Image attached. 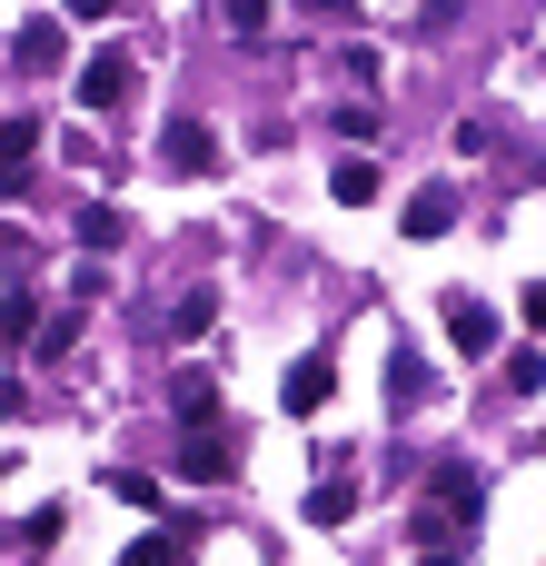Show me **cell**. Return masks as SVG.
Masks as SVG:
<instances>
[{
  "label": "cell",
  "mask_w": 546,
  "mask_h": 566,
  "mask_svg": "<svg viewBox=\"0 0 546 566\" xmlns=\"http://www.w3.org/2000/svg\"><path fill=\"white\" fill-rule=\"evenodd\" d=\"M60 527H70V507H30L20 517V547H60Z\"/></svg>",
  "instance_id": "obj_19"
},
{
  "label": "cell",
  "mask_w": 546,
  "mask_h": 566,
  "mask_svg": "<svg viewBox=\"0 0 546 566\" xmlns=\"http://www.w3.org/2000/svg\"><path fill=\"white\" fill-rule=\"evenodd\" d=\"M527 338L546 348V289H527Z\"/></svg>",
  "instance_id": "obj_21"
},
{
  "label": "cell",
  "mask_w": 546,
  "mask_h": 566,
  "mask_svg": "<svg viewBox=\"0 0 546 566\" xmlns=\"http://www.w3.org/2000/svg\"><path fill=\"white\" fill-rule=\"evenodd\" d=\"M428 507H448V517L468 527V517L487 507V478H477V468H438V478H428Z\"/></svg>",
  "instance_id": "obj_6"
},
{
  "label": "cell",
  "mask_w": 546,
  "mask_h": 566,
  "mask_svg": "<svg viewBox=\"0 0 546 566\" xmlns=\"http://www.w3.org/2000/svg\"><path fill=\"white\" fill-rule=\"evenodd\" d=\"M219 20H229V30H239V40H259V30H269V0H229V10H219Z\"/></svg>",
  "instance_id": "obj_20"
},
{
  "label": "cell",
  "mask_w": 546,
  "mask_h": 566,
  "mask_svg": "<svg viewBox=\"0 0 546 566\" xmlns=\"http://www.w3.org/2000/svg\"><path fill=\"white\" fill-rule=\"evenodd\" d=\"M348 507H358V497H348V478H328V488L308 497V527H348Z\"/></svg>",
  "instance_id": "obj_18"
},
{
  "label": "cell",
  "mask_w": 546,
  "mask_h": 566,
  "mask_svg": "<svg viewBox=\"0 0 546 566\" xmlns=\"http://www.w3.org/2000/svg\"><path fill=\"white\" fill-rule=\"evenodd\" d=\"M99 488H109V497H119V507H159V478H149V468H109V478H99Z\"/></svg>",
  "instance_id": "obj_16"
},
{
  "label": "cell",
  "mask_w": 546,
  "mask_h": 566,
  "mask_svg": "<svg viewBox=\"0 0 546 566\" xmlns=\"http://www.w3.org/2000/svg\"><path fill=\"white\" fill-rule=\"evenodd\" d=\"M60 50H70V40H60V20H50V10H30V20H20V40H10V60H20V70H60Z\"/></svg>",
  "instance_id": "obj_7"
},
{
  "label": "cell",
  "mask_w": 546,
  "mask_h": 566,
  "mask_svg": "<svg viewBox=\"0 0 546 566\" xmlns=\"http://www.w3.org/2000/svg\"><path fill=\"white\" fill-rule=\"evenodd\" d=\"M30 149H40V119H0V189H20Z\"/></svg>",
  "instance_id": "obj_11"
},
{
  "label": "cell",
  "mask_w": 546,
  "mask_h": 566,
  "mask_svg": "<svg viewBox=\"0 0 546 566\" xmlns=\"http://www.w3.org/2000/svg\"><path fill=\"white\" fill-rule=\"evenodd\" d=\"M448 338H458V358H487V348H497V308L448 289Z\"/></svg>",
  "instance_id": "obj_5"
},
{
  "label": "cell",
  "mask_w": 546,
  "mask_h": 566,
  "mask_svg": "<svg viewBox=\"0 0 546 566\" xmlns=\"http://www.w3.org/2000/svg\"><path fill=\"white\" fill-rule=\"evenodd\" d=\"M129 80H139V60H129V50L80 60V109H119V99H129Z\"/></svg>",
  "instance_id": "obj_2"
},
{
  "label": "cell",
  "mask_w": 546,
  "mask_h": 566,
  "mask_svg": "<svg viewBox=\"0 0 546 566\" xmlns=\"http://www.w3.org/2000/svg\"><path fill=\"white\" fill-rule=\"evenodd\" d=\"M328 199H338V209H368V199H378V159H368V149H348V159L328 169Z\"/></svg>",
  "instance_id": "obj_8"
},
{
  "label": "cell",
  "mask_w": 546,
  "mask_h": 566,
  "mask_svg": "<svg viewBox=\"0 0 546 566\" xmlns=\"http://www.w3.org/2000/svg\"><path fill=\"white\" fill-rule=\"evenodd\" d=\"M428 566H468V557H448V547H438V557H428Z\"/></svg>",
  "instance_id": "obj_22"
},
{
  "label": "cell",
  "mask_w": 546,
  "mask_h": 566,
  "mask_svg": "<svg viewBox=\"0 0 546 566\" xmlns=\"http://www.w3.org/2000/svg\"><path fill=\"white\" fill-rule=\"evenodd\" d=\"M169 408H179V428H189V438H209L229 398H219V378H209V368H179V378H169Z\"/></svg>",
  "instance_id": "obj_4"
},
{
  "label": "cell",
  "mask_w": 546,
  "mask_h": 566,
  "mask_svg": "<svg viewBox=\"0 0 546 566\" xmlns=\"http://www.w3.org/2000/svg\"><path fill=\"white\" fill-rule=\"evenodd\" d=\"M159 169H169V179H209V169H219L209 119H169V129H159Z\"/></svg>",
  "instance_id": "obj_1"
},
{
  "label": "cell",
  "mask_w": 546,
  "mask_h": 566,
  "mask_svg": "<svg viewBox=\"0 0 546 566\" xmlns=\"http://www.w3.org/2000/svg\"><path fill=\"white\" fill-rule=\"evenodd\" d=\"M119 239H129V219H119V209H80V249H90V259H109Z\"/></svg>",
  "instance_id": "obj_14"
},
{
  "label": "cell",
  "mask_w": 546,
  "mask_h": 566,
  "mask_svg": "<svg viewBox=\"0 0 546 566\" xmlns=\"http://www.w3.org/2000/svg\"><path fill=\"white\" fill-rule=\"evenodd\" d=\"M119 566H189V537H179V527H159V537H129V547H119Z\"/></svg>",
  "instance_id": "obj_12"
},
{
  "label": "cell",
  "mask_w": 546,
  "mask_h": 566,
  "mask_svg": "<svg viewBox=\"0 0 546 566\" xmlns=\"http://www.w3.org/2000/svg\"><path fill=\"white\" fill-rule=\"evenodd\" d=\"M70 348H80V318H70V308H60V318H40V338H30V358H40V368H60Z\"/></svg>",
  "instance_id": "obj_15"
},
{
  "label": "cell",
  "mask_w": 546,
  "mask_h": 566,
  "mask_svg": "<svg viewBox=\"0 0 546 566\" xmlns=\"http://www.w3.org/2000/svg\"><path fill=\"white\" fill-rule=\"evenodd\" d=\"M398 229H408V239H448V229H458V189H418Z\"/></svg>",
  "instance_id": "obj_9"
},
{
  "label": "cell",
  "mask_w": 546,
  "mask_h": 566,
  "mask_svg": "<svg viewBox=\"0 0 546 566\" xmlns=\"http://www.w3.org/2000/svg\"><path fill=\"white\" fill-rule=\"evenodd\" d=\"M40 338V289H0V348H30Z\"/></svg>",
  "instance_id": "obj_10"
},
{
  "label": "cell",
  "mask_w": 546,
  "mask_h": 566,
  "mask_svg": "<svg viewBox=\"0 0 546 566\" xmlns=\"http://www.w3.org/2000/svg\"><path fill=\"white\" fill-rule=\"evenodd\" d=\"M179 478H189V488H219V478H229V448H219V438H189V448H179Z\"/></svg>",
  "instance_id": "obj_13"
},
{
  "label": "cell",
  "mask_w": 546,
  "mask_h": 566,
  "mask_svg": "<svg viewBox=\"0 0 546 566\" xmlns=\"http://www.w3.org/2000/svg\"><path fill=\"white\" fill-rule=\"evenodd\" d=\"M328 388H338V358H328V348H308V358H298V368L279 378L288 418H318V408H328Z\"/></svg>",
  "instance_id": "obj_3"
},
{
  "label": "cell",
  "mask_w": 546,
  "mask_h": 566,
  "mask_svg": "<svg viewBox=\"0 0 546 566\" xmlns=\"http://www.w3.org/2000/svg\"><path fill=\"white\" fill-rule=\"evenodd\" d=\"M209 318H219V289H189V298H179V308H169V328H179V338H199V328H209Z\"/></svg>",
  "instance_id": "obj_17"
}]
</instances>
